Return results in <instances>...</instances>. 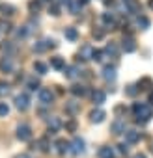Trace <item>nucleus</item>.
I'll return each instance as SVG.
<instances>
[{
	"label": "nucleus",
	"mask_w": 153,
	"mask_h": 158,
	"mask_svg": "<svg viewBox=\"0 0 153 158\" xmlns=\"http://www.w3.org/2000/svg\"><path fill=\"white\" fill-rule=\"evenodd\" d=\"M133 112H134V115H136V121L138 123H147L149 121V117H151V108L147 106V104H144V102H134L133 104Z\"/></svg>",
	"instance_id": "1"
},
{
	"label": "nucleus",
	"mask_w": 153,
	"mask_h": 158,
	"mask_svg": "<svg viewBox=\"0 0 153 158\" xmlns=\"http://www.w3.org/2000/svg\"><path fill=\"white\" fill-rule=\"evenodd\" d=\"M17 139H21V141H30L32 139V128L26 123L17 127Z\"/></svg>",
	"instance_id": "2"
},
{
	"label": "nucleus",
	"mask_w": 153,
	"mask_h": 158,
	"mask_svg": "<svg viewBox=\"0 0 153 158\" xmlns=\"http://www.w3.org/2000/svg\"><path fill=\"white\" fill-rule=\"evenodd\" d=\"M15 108H17V110H21V112H24V110H28V108H30V99H28V95H26V93H21V95H17V97H15Z\"/></svg>",
	"instance_id": "3"
},
{
	"label": "nucleus",
	"mask_w": 153,
	"mask_h": 158,
	"mask_svg": "<svg viewBox=\"0 0 153 158\" xmlns=\"http://www.w3.org/2000/svg\"><path fill=\"white\" fill-rule=\"evenodd\" d=\"M15 69V61L11 56H4L2 60H0V71L2 73H11Z\"/></svg>",
	"instance_id": "4"
},
{
	"label": "nucleus",
	"mask_w": 153,
	"mask_h": 158,
	"mask_svg": "<svg viewBox=\"0 0 153 158\" xmlns=\"http://www.w3.org/2000/svg\"><path fill=\"white\" fill-rule=\"evenodd\" d=\"M39 102L41 104H50L52 101H54V93L50 91V89H47V88H43V89H39Z\"/></svg>",
	"instance_id": "5"
},
{
	"label": "nucleus",
	"mask_w": 153,
	"mask_h": 158,
	"mask_svg": "<svg viewBox=\"0 0 153 158\" xmlns=\"http://www.w3.org/2000/svg\"><path fill=\"white\" fill-rule=\"evenodd\" d=\"M69 151L71 152H75V154H79V152H84V139L82 138H75L71 143H69Z\"/></svg>",
	"instance_id": "6"
},
{
	"label": "nucleus",
	"mask_w": 153,
	"mask_h": 158,
	"mask_svg": "<svg viewBox=\"0 0 153 158\" xmlns=\"http://www.w3.org/2000/svg\"><path fill=\"white\" fill-rule=\"evenodd\" d=\"M94 58V48L90 45H82V48L79 50V60L86 61V60H92Z\"/></svg>",
	"instance_id": "7"
},
{
	"label": "nucleus",
	"mask_w": 153,
	"mask_h": 158,
	"mask_svg": "<svg viewBox=\"0 0 153 158\" xmlns=\"http://www.w3.org/2000/svg\"><path fill=\"white\" fill-rule=\"evenodd\" d=\"M116 76H118V74H116V67H114V65H107V67L103 69V78H105V80H108V82L112 80V82H114Z\"/></svg>",
	"instance_id": "8"
},
{
	"label": "nucleus",
	"mask_w": 153,
	"mask_h": 158,
	"mask_svg": "<svg viewBox=\"0 0 153 158\" xmlns=\"http://www.w3.org/2000/svg\"><path fill=\"white\" fill-rule=\"evenodd\" d=\"M65 112L69 115H76V114L81 112V104L76 102V101H69V102H65Z\"/></svg>",
	"instance_id": "9"
},
{
	"label": "nucleus",
	"mask_w": 153,
	"mask_h": 158,
	"mask_svg": "<svg viewBox=\"0 0 153 158\" xmlns=\"http://www.w3.org/2000/svg\"><path fill=\"white\" fill-rule=\"evenodd\" d=\"M112 134H125V121L123 119H116L110 127Z\"/></svg>",
	"instance_id": "10"
},
{
	"label": "nucleus",
	"mask_w": 153,
	"mask_h": 158,
	"mask_svg": "<svg viewBox=\"0 0 153 158\" xmlns=\"http://www.w3.org/2000/svg\"><path fill=\"white\" fill-rule=\"evenodd\" d=\"M47 123H49V134H54V132H56V130L62 127V121H60L56 115L49 117V121H47Z\"/></svg>",
	"instance_id": "11"
},
{
	"label": "nucleus",
	"mask_w": 153,
	"mask_h": 158,
	"mask_svg": "<svg viewBox=\"0 0 153 158\" xmlns=\"http://www.w3.org/2000/svg\"><path fill=\"white\" fill-rule=\"evenodd\" d=\"M50 67H54L56 71H63L65 69V60L60 58V56H54V58H50Z\"/></svg>",
	"instance_id": "12"
},
{
	"label": "nucleus",
	"mask_w": 153,
	"mask_h": 158,
	"mask_svg": "<svg viewBox=\"0 0 153 158\" xmlns=\"http://www.w3.org/2000/svg\"><path fill=\"white\" fill-rule=\"evenodd\" d=\"M140 139V132H136V130H125V143H136Z\"/></svg>",
	"instance_id": "13"
},
{
	"label": "nucleus",
	"mask_w": 153,
	"mask_h": 158,
	"mask_svg": "<svg viewBox=\"0 0 153 158\" xmlns=\"http://www.w3.org/2000/svg\"><path fill=\"white\" fill-rule=\"evenodd\" d=\"M101 19H103V23H105L107 28H110V30L114 28V24H116V17H114V13H110V11H108V13H103Z\"/></svg>",
	"instance_id": "14"
},
{
	"label": "nucleus",
	"mask_w": 153,
	"mask_h": 158,
	"mask_svg": "<svg viewBox=\"0 0 153 158\" xmlns=\"http://www.w3.org/2000/svg\"><path fill=\"white\" fill-rule=\"evenodd\" d=\"M63 35H65V39H69V41H76V39H79V32H76V28H73V26H67V28L63 30Z\"/></svg>",
	"instance_id": "15"
},
{
	"label": "nucleus",
	"mask_w": 153,
	"mask_h": 158,
	"mask_svg": "<svg viewBox=\"0 0 153 158\" xmlns=\"http://www.w3.org/2000/svg\"><path fill=\"white\" fill-rule=\"evenodd\" d=\"M71 93H73L75 97H86V95H88V88H86V86H79V84H76V86H73V88H71Z\"/></svg>",
	"instance_id": "16"
},
{
	"label": "nucleus",
	"mask_w": 153,
	"mask_h": 158,
	"mask_svg": "<svg viewBox=\"0 0 153 158\" xmlns=\"http://www.w3.org/2000/svg\"><path fill=\"white\" fill-rule=\"evenodd\" d=\"M105 115H107V114L97 108V110H94V112L90 114V119H92V123H101V121L105 119Z\"/></svg>",
	"instance_id": "17"
},
{
	"label": "nucleus",
	"mask_w": 153,
	"mask_h": 158,
	"mask_svg": "<svg viewBox=\"0 0 153 158\" xmlns=\"http://www.w3.org/2000/svg\"><path fill=\"white\" fill-rule=\"evenodd\" d=\"M105 54H108V56H112V58H118V54H120L118 45H116V43H108V45L105 47Z\"/></svg>",
	"instance_id": "18"
},
{
	"label": "nucleus",
	"mask_w": 153,
	"mask_h": 158,
	"mask_svg": "<svg viewBox=\"0 0 153 158\" xmlns=\"http://www.w3.org/2000/svg\"><path fill=\"white\" fill-rule=\"evenodd\" d=\"M123 50H125V52H134V50H136V43H134V39H131V37L123 39Z\"/></svg>",
	"instance_id": "19"
},
{
	"label": "nucleus",
	"mask_w": 153,
	"mask_h": 158,
	"mask_svg": "<svg viewBox=\"0 0 153 158\" xmlns=\"http://www.w3.org/2000/svg\"><path fill=\"white\" fill-rule=\"evenodd\" d=\"M92 99H94V102H95V104H103V102H105V99H107V95H105V91L95 89V91H94V95H92Z\"/></svg>",
	"instance_id": "20"
},
{
	"label": "nucleus",
	"mask_w": 153,
	"mask_h": 158,
	"mask_svg": "<svg viewBox=\"0 0 153 158\" xmlns=\"http://www.w3.org/2000/svg\"><path fill=\"white\" fill-rule=\"evenodd\" d=\"M151 84H153V82H151V78L144 76L142 80H138V89H140V91H146V89H149V88H151Z\"/></svg>",
	"instance_id": "21"
},
{
	"label": "nucleus",
	"mask_w": 153,
	"mask_h": 158,
	"mask_svg": "<svg viewBox=\"0 0 153 158\" xmlns=\"http://www.w3.org/2000/svg\"><path fill=\"white\" fill-rule=\"evenodd\" d=\"M54 145H56V151H58L60 154H63V152H67V151H69V149H67V147H69V143H67L65 139H58Z\"/></svg>",
	"instance_id": "22"
},
{
	"label": "nucleus",
	"mask_w": 153,
	"mask_h": 158,
	"mask_svg": "<svg viewBox=\"0 0 153 158\" xmlns=\"http://www.w3.org/2000/svg\"><path fill=\"white\" fill-rule=\"evenodd\" d=\"M63 74H65V78H75L76 74H79V69H76L75 65H69V67L63 69Z\"/></svg>",
	"instance_id": "23"
},
{
	"label": "nucleus",
	"mask_w": 153,
	"mask_h": 158,
	"mask_svg": "<svg viewBox=\"0 0 153 158\" xmlns=\"http://www.w3.org/2000/svg\"><path fill=\"white\" fill-rule=\"evenodd\" d=\"M112 154H114L112 147H101L99 149V158H112Z\"/></svg>",
	"instance_id": "24"
},
{
	"label": "nucleus",
	"mask_w": 153,
	"mask_h": 158,
	"mask_svg": "<svg viewBox=\"0 0 153 158\" xmlns=\"http://www.w3.org/2000/svg\"><path fill=\"white\" fill-rule=\"evenodd\" d=\"M136 23H138V26H140L142 30H146V28H149V19H147L146 15H140V17L136 19Z\"/></svg>",
	"instance_id": "25"
},
{
	"label": "nucleus",
	"mask_w": 153,
	"mask_h": 158,
	"mask_svg": "<svg viewBox=\"0 0 153 158\" xmlns=\"http://www.w3.org/2000/svg\"><path fill=\"white\" fill-rule=\"evenodd\" d=\"M37 147H39V151L47 152V151H49V147H50V145H49V139H47V138H41V139L37 141Z\"/></svg>",
	"instance_id": "26"
},
{
	"label": "nucleus",
	"mask_w": 153,
	"mask_h": 158,
	"mask_svg": "<svg viewBox=\"0 0 153 158\" xmlns=\"http://www.w3.org/2000/svg\"><path fill=\"white\" fill-rule=\"evenodd\" d=\"M26 86H28V89L36 91V89L39 88V80H37V78H28V82H26Z\"/></svg>",
	"instance_id": "27"
},
{
	"label": "nucleus",
	"mask_w": 153,
	"mask_h": 158,
	"mask_svg": "<svg viewBox=\"0 0 153 158\" xmlns=\"http://www.w3.org/2000/svg\"><path fill=\"white\" fill-rule=\"evenodd\" d=\"M39 8H41V2H39V0H32V2L28 4V10H30L32 13H37Z\"/></svg>",
	"instance_id": "28"
},
{
	"label": "nucleus",
	"mask_w": 153,
	"mask_h": 158,
	"mask_svg": "<svg viewBox=\"0 0 153 158\" xmlns=\"http://www.w3.org/2000/svg\"><path fill=\"white\" fill-rule=\"evenodd\" d=\"M47 50V43H45V39L43 41H37L36 45H34V52H45Z\"/></svg>",
	"instance_id": "29"
},
{
	"label": "nucleus",
	"mask_w": 153,
	"mask_h": 158,
	"mask_svg": "<svg viewBox=\"0 0 153 158\" xmlns=\"http://www.w3.org/2000/svg\"><path fill=\"white\" fill-rule=\"evenodd\" d=\"M10 93V84L8 82H0V97H6Z\"/></svg>",
	"instance_id": "30"
},
{
	"label": "nucleus",
	"mask_w": 153,
	"mask_h": 158,
	"mask_svg": "<svg viewBox=\"0 0 153 158\" xmlns=\"http://www.w3.org/2000/svg\"><path fill=\"white\" fill-rule=\"evenodd\" d=\"M34 69H36L39 74H45V73H47V65L41 63V61H36V63H34Z\"/></svg>",
	"instance_id": "31"
},
{
	"label": "nucleus",
	"mask_w": 153,
	"mask_h": 158,
	"mask_svg": "<svg viewBox=\"0 0 153 158\" xmlns=\"http://www.w3.org/2000/svg\"><path fill=\"white\" fill-rule=\"evenodd\" d=\"M79 10H81V2H79V0H76V2H71V4H69V11H71L73 15L79 13Z\"/></svg>",
	"instance_id": "32"
},
{
	"label": "nucleus",
	"mask_w": 153,
	"mask_h": 158,
	"mask_svg": "<svg viewBox=\"0 0 153 158\" xmlns=\"http://www.w3.org/2000/svg\"><path fill=\"white\" fill-rule=\"evenodd\" d=\"M0 10H2L4 15H8V17H11V15L15 13V8H13V6H8V4H6V6H0Z\"/></svg>",
	"instance_id": "33"
},
{
	"label": "nucleus",
	"mask_w": 153,
	"mask_h": 158,
	"mask_svg": "<svg viewBox=\"0 0 153 158\" xmlns=\"http://www.w3.org/2000/svg\"><path fill=\"white\" fill-rule=\"evenodd\" d=\"M10 114V106L6 102H0V117H6Z\"/></svg>",
	"instance_id": "34"
},
{
	"label": "nucleus",
	"mask_w": 153,
	"mask_h": 158,
	"mask_svg": "<svg viewBox=\"0 0 153 158\" xmlns=\"http://www.w3.org/2000/svg\"><path fill=\"white\" fill-rule=\"evenodd\" d=\"M92 60L103 61V60H105V50H94V58H92Z\"/></svg>",
	"instance_id": "35"
},
{
	"label": "nucleus",
	"mask_w": 153,
	"mask_h": 158,
	"mask_svg": "<svg viewBox=\"0 0 153 158\" xmlns=\"http://www.w3.org/2000/svg\"><path fill=\"white\" fill-rule=\"evenodd\" d=\"M136 91H138V88H136V86H127V89H125V95H129V97H134V95H136Z\"/></svg>",
	"instance_id": "36"
},
{
	"label": "nucleus",
	"mask_w": 153,
	"mask_h": 158,
	"mask_svg": "<svg viewBox=\"0 0 153 158\" xmlns=\"http://www.w3.org/2000/svg\"><path fill=\"white\" fill-rule=\"evenodd\" d=\"M65 130L67 132H75L76 130V121H67L65 123Z\"/></svg>",
	"instance_id": "37"
},
{
	"label": "nucleus",
	"mask_w": 153,
	"mask_h": 158,
	"mask_svg": "<svg viewBox=\"0 0 153 158\" xmlns=\"http://www.w3.org/2000/svg\"><path fill=\"white\" fill-rule=\"evenodd\" d=\"M10 30H11V24L10 23H4V21L0 23V32H10Z\"/></svg>",
	"instance_id": "38"
},
{
	"label": "nucleus",
	"mask_w": 153,
	"mask_h": 158,
	"mask_svg": "<svg viewBox=\"0 0 153 158\" xmlns=\"http://www.w3.org/2000/svg\"><path fill=\"white\" fill-rule=\"evenodd\" d=\"M49 11H50V13H52V15H54V17H58V15H60V8H58V6H56V4H52V6H50V8H49Z\"/></svg>",
	"instance_id": "39"
},
{
	"label": "nucleus",
	"mask_w": 153,
	"mask_h": 158,
	"mask_svg": "<svg viewBox=\"0 0 153 158\" xmlns=\"http://www.w3.org/2000/svg\"><path fill=\"white\" fill-rule=\"evenodd\" d=\"M103 35H105V32H103V30H99V28H95V30H94V37H95V39H101Z\"/></svg>",
	"instance_id": "40"
},
{
	"label": "nucleus",
	"mask_w": 153,
	"mask_h": 158,
	"mask_svg": "<svg viewBox=\"0 0 153 158\" xmlns=\"http://www.w3.org/2000/svg\"><path fill=\"white\" fill-rule=\"evenodd\" d=\"M123 112H125V106H123V104H120V106L114 108V114H116V115H120V114H123Z\"/></svg>",
	"instance_id": "41"
},
{
	"label": "nucleus",
	"mask_w": 153,
	"mask_h": 158,
	"mask_svg": "<svg viewBox=\"0 0 153 158\" xmlns=\"http://www.w3.org/2000/svg\"><path fill=\"white\" fill-rule=\"evenodd\" d=\"M2 48H4V50H8V52H11V50H15V47H13V45H11L10 41H8L6 45H2Z\"/></svg>",
	"instance_id": "42"
},
{
	"label": "nucleus",
	"mask_w": 153,
	"mask_h": 158,
	"mask_svg": "<svg viewBox=\"0 0 153 158\" xmlns=\"http://www.w3.org/2000/svg\"><path fill=\"white\" fill-rule=\"evenodd\" d=\"M118 147H120V149H118L120 152H127V147H125V143H121V145H118Z\"/></svg>",
	"instance_id": "43"
},
{
	"label": "nucleus",
	"mask_w": 153,
	"mask_h": 158,
	"mask_svg": "<svg viewBox=\"0 0 153 158\" xmlns=\"http://www.w3.org/2000/svg\"><path fill=\"white\" fill-rule=\"evenodd\" d=\"M73 2V0H60V4H65V6H69Z\"/></svg>",
	"instance_id": "44"
},
{
	"label": "nucleus",
	"mask_w": 153,
	"mask_h": 158,
	"mask_svg": "<svg viewBox=\"0 0 153 158\" xmlns=\"http://www.w3.org/2000/svg\"><path fill=\"white\" fill-rule=\"evenodd\" d=\"M134 158H146V154H142V152H138V154H134Z\"/></svg>",
	"instance_id": "45"
},
{
	"label": "nucleus",
	"mask_w": 153,
	"mask_h": 158,
	"mask_svg": "<svg viewBox=\"0 0 153 158\" xmlns=\"http://www.w3.org/2000/svg\"><path fill=\"white\" fill-rule=\"evenodd\" d=\"M15 158H30V156H28V154H17Z\"/></svg>",
	"instance_id": "46"
},
{
	"label": "nucleus",
	"mask_w": 153,
	"mask_h": 158,
	"mask_svg": "<svg viewBox=\"0 0 153 158\" xmlns=\"http://www.w3.org/2000/svg\"><path fill=\"white\" fill-rule=\"evenodd\" d=\"M79 2H81V6H82V4H88L90 0H79Z\"/></svg>",
	"instance_id": "47"
},
{
	"label": "nucleus",
	"mask_w": 153,
	"mask_h": 158,
	"mask_svg": "<svg viewBox=\"0 0 153 158\" xmlns=\"http://www.w3.org/2000/svg\"><path fill=\"white\" fill-rule=\"evenodd\" d=\"M147 6H149V8L153 10V0H149V2H147Z\"/></svg>",
	"instance_id": "48"
},
{
	"label": "nucleus",
	"mask_w": 153,
	"mask_h": 158,
	"mask_svg": "<svg viewBox=\"0 0 153 158\" xmlns=\"http://www.w3.org/2000/svg\"><path fill=\"white\" fill-rule=\"evenodd\" d=\"M149 102H153V93H151V95H149Z\"/></svg>",
	"instance_id": "49"
},
{
	"label": "nucleus",
	"mask_w": 153,
	"mask_h": 158,
	"mask_svg": "<svg viewBox=\"0 0 153 158\" xmlns=\"http://www.w3.org/2000/svg\"><path fill=\"white\" fill-rule=\"evenodd\" d=\"M151 151H153V147H151Z\"/></svg>",
	"instance_id": "50"
}]
</instances>
